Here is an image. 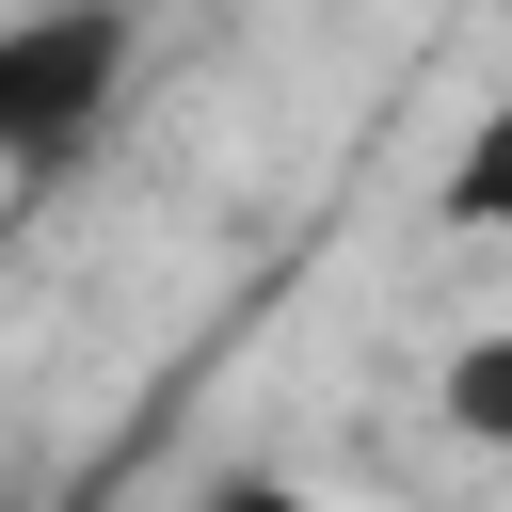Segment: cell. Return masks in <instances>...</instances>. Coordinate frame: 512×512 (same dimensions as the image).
<instances>
[{
    "instance_id": "cell-1",
    "label": "cell",
    "mask_w": 512,
    "mask_h": 512,
    "mask_svg": "<svg viewBox=\"0 0 512 512\" xmlns=\"http://www.w3.org/2000/svg\"><path fill=\"white\" fill-rule=\"evenodd\" d=\"M128 64H144V16L128 0H16L0 16V192L48 176L80 128H112Z\"/></svg>"
},
{
    "instance_id": "cell-2",
    "label": "cell",
    "mask_w": 512,
    "mask_h": 512,
    "mask_svg": "<svg viewBox=\"0 0 512 512\" xmlns=\"http://www.w3.org/2000/svg\"><path fill=\"white\" fill-rule=\"evenodd\" d=\"M176 512H320V496H304V480H272V464H224V480H192Z\"/></svg>"
}]
</instances>
